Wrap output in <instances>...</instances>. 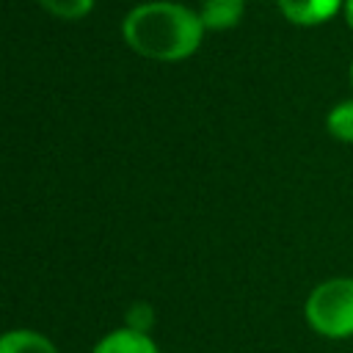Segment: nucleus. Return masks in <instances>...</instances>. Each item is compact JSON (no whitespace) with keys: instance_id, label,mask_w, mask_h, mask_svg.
Masks as SVG:
<instances>
[{"instance_id":"nucleus-1","label":"nucleus","mask_w":353,"mask_h":353,"mask_svg":"<svg viewBox=\"0 0 353 353\" xmlns=\"http://www.w3.org/2000/svg\"><path fill=\"white\" fill-rule=\"evenodd\" d=\"M124 41L152 61H182L201 44V17L176 3H143L121 25Z\"/></svg>"},{"instance_id":"nucleus-11","label":"nucleus","mask_w":353,"mask_h":353,"mask_svg":"<svg viewBox=\"0 0 353 353\" xmlns=\"http://www.w3.org/2000/svg\"><path fill=\"white\" fill-rule=\"evenodd\" d=\"M350 85H353V63H350Z\"/></svg>"},{"instance_id":"nucleus-7","label":"nucleus","mask_w":353,"mask_h":353,"mask_svg":"<svg viewBox=\"0 0 353 353\" xmlns=\"http://www.w3.org/2000/svg\"><path fill=\"white\" fill-rule=\"evenodd\" d=\"M328 132L353 143V102H342L328 113Z\"/></svg>"},{"instance_id":"nucleus-10","label":"nucleus","mask_w":353,"mask_h":353,"mask_svg":"<svg viewBox=\"0 0 353 353\" xmlns=\"http://www.w3.org/2000/svg\"><path fill=\"white\" fill-rule=\"evenodd\" d=\"M345 14H347V22H350V28H353V0H347V6H345Z\"/></svg>"},{"instance_id":"nucleus-2","label":"nucleus","mask_w":353,"mask_h":353,"mask_svg":"<svg viewBox=\"0 0 353 353\" xmlns=\"http://www.w3.org/2000/svg\"><path fill=\"white\" fill-rule=\"evenodd\" d=\"M306 320L325 336L353 334V279H328L306 301Z\"/></svg>"},{"instance_id":"nucleus-8","label":"nucleus","mask_w":353,"mask_h":353,"mask_svg":"<svg viewBox=\"0 0 353 353\" xmlns=\"http://www.w3.org/2000/svg\"><path fill=\"white\" fill-rule=\"evenodd\" d=\"M50 14L61 17V19H80L91 11L94 0H39Z\"/></svg>"},{"instance_id":"nucleus-9","label":"nucleus","mask_w":353,"mask_h":353,"mask_svg":"<svg viewBox=\"0 0 353 353\" xmlns=\"http://www.w3.org/2000/svg\"><path fill=\"white\" fill-rule=\"evenodd\" d=\"M154 314H152V306L149 303H135L130 312H127V328L138 331V334H146L149 325H152Z\"/></svg>"},{"instance_id":"nucleus-6","label":"nucleus","mask_w":353,"mask_h":353,"mask_svg":"<svg viewBox=\"0 0 353 353\" xmlns=\"http://www.w3.org/2000/svg\"><path fill=\"white\" fill-rule=\"evenodd\" d=\"M0 353H55L52 342L36 331H11L0 342Z\"/></svg>"},{"instance_id":"nucleus-5","label":"nucleus","mask_w":353,"mask_h":353,"mask_svg":"<svg viewBox=\"0 0 353 353\" xmlns=\"http://www.w3.org/2000/svg\"><path fill=\"white\" fill-rule=\"evenodd\" d=\"M201 25L210 30H226L240 22L243 17V0H204L201 11Z\"/></svg>"},{"instance_id":"nucleus-3","label":"nucleus","mask_w":353,"mask_h":353,"mask_svg":"<svg viewBox=\"0 0 353 353\" xmlns=\"http://www.w3.org/2000/svg\"><path fill=\"white\" fill-rule=\"evenodd\" d=\"M339 3L342 0H279V8L298 25H317L331 19L339 11Z\"/></svg>"},{"instance_id":"nucleus-4","label":"nucleus","mask_w":353,"mask_h":353,"mask_svg":"<svg viewBox=\"0 0 353 353\" xmlns=\"http://www.w3.org/2000/svg\"><path fill=\"white\" fill-rule=\"evenodd\" d=\"M94 353H157V347L146 334H138L132 328H121V331L108 334L94 347Z\"/></svg>"}]
</instances>
